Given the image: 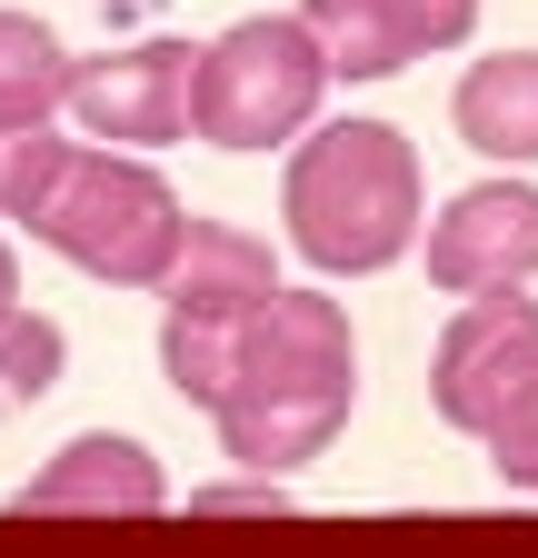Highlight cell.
<instances>
[{
	"mask_svg": "<svg viewBox=\"0 0 538 558\" xmlns=\"http://www.w3.org/2000/svg\"><path fill=\"white\" fill-rule=\"evenodd\" d=\"M259 290H280V259L259 230H230V220H189L160 269V300H259Z\"/></svg>",
	"mask_w": 538,
	"mask_h": 558,
	"instance_id": "7c38bea8",
	"label": "cell"
},
{
	"mask_svg": "<svg viewBox=\"0 0 538 558\" xmlns=\"http://www.w3.org/2000/svg\"><path fill=\"white\" fill-rule=\"evenodd\" d=\"M419 250H429V279L449 300H468V290H528V279H538V180L499 170L479 190L439 199V220H419Z\"/></svg>",
	"mask_w": 538,
	"mask_h": 558,
	"instance_id": "8992f818",
	"label": "cell"
},
{
	"mask_svg": "<svg viewBox=\"0 0 538 558\" xmlns=\"http://www.w3.org/2000/svg\"><path fill=\"white\" fill-rule=\"evenodd\" d=\"M170 509V478L140 439H120V429H81V439H60L40 478L11 488V519H160Z\"/></svg>",
	"mask_w": 538,
	"mask_h": 558,
	"instance_id": "9c48e42d",
	"label": "cell"
},
{
	"mask_svg": "<svg viewBox=\"0 0 538 558\" xmlns=\"http://www.w3.org/2000/svg\"><path fill=\"white\" fill-rule=\"evenodd\" d=\"M21 230H30L50 259H71L81 279L160 290V269H170V250H180V230H189V209H180V190H170L150 160L110 150V140H81Z\"/></svg>",
	"mask_w": 538,
	"mask_h": 558,
	"instance_id": "7a4b0ae2",
	"label": "cell"
},
{
	"mask_svg": "<svg viewBox=\"0 0 538 558\" xmlns=\"http://www.w3.org/2000/svg\"><path fill=\"white\" fill-rule=\"evenodd\" d=\"M429 220V180L399 120H309L299 150L280 170V230L309 269L329 279H369L389 259L419 250Z\"/></svg>",
	"mask_w": 538,
	"mask_h": 558,
	"instance_id": "6da1fadb",
	"label": "cell"
},
{
	"mask_svg": "<svg viewBox=\"0 0 538 558\" xmlns=\"http://www.w3.org/2000/svg\"><path fill=\"white\" fill-rule=\"evenodd\" d=\"M189 70H199L189 40H120L100 60H71L60 110L110 150H170V140H189Z\"/></svg>",
	"mask_w": 538,
	"mask_h": 558,
	"instance_id": "277c9868",
	"label": "cell"
},
{
	"mask_svg": "<svg viewBox=\"0 0 538 558\" xmlns=\"http://www.w3.org/2000/svg\"><path fill=\"white\" fill-rule=\"evenodd\" d=\"M350 409H359V389H269V399H220L210 429H220L230 469L280 478V469H309L329 439H340Z\"/></svg>",
	"mask_w": 538,
	"mask_h": 558,
	"instance_id": "30bf717a",
	"label": "cell"
},
{
	"mask_svg": "<svg viewBox=\"0 0 538 558\" xmlns=\"http://www.w3.org/2000/svg\"><path fill=\"white\" fill-rule=\"evenodd\" d=\"M449 120H458V140H468L479 160L528 170V160H538V50H489L479 70H458Z\"/></svg>",
	"mask_w": 538,
	"mask_h": 558,
	"instance_id": "8fae6325",
	"label": "cell"
},
{
	"mask_svg": "<svg viewBox=\"0 0 538 558\" xmlns=\"http://www.w3.org/2000/svg\"><path fill=\"white\" fill-rule=\"evenodd\" d=\"M189 519H299V499H290V478H220V488H199L189 499Z\"/></svg>",
	"mask_w": 538,
	"mask_h": 558,
	"instance_id": "e0dca14e",
	"label": "cell"
},
{
	"mask_svg": "<svg viewBox=\"0 0 538 558\" xmlns=\"http://www.w3.org/2000/svg\"><path fill=\"white\" fill-rule=\"evenodd\" d=\"M479 449H489V469H499L509 488H538V360H528V369L509 379V399L489 409Z\"/></svg>",
	"mask_w": 538,
	"mask_h": 558,
	"instance_id": "9a60e30c",
	"label": "cell"
},
{
	"mask_svg": "<svg viewBox=\"0 0 538 558\" xmlns=\"http://www.w3.org/2000/svg\"><path fill=\"white\" fill-rule=\"evenodd\" d=\"M269 389H359V339L350 310L319 290H259L240 310L230 389L220 399H269Z\"/></svg>",
	"mask_w": 538,
	"mask_h": 558,
	"instance_id": "5b68a950",
	"label": "cell"
},
{
	"mask_svg": "<svg viewBox=\"0 0 538 558\" xmlns=\"http://www.w3.org/2000/svg\"><path fill=\"white\" fill-rule=\"evenodd\" d=\"M60 369H71V339H60L50 310H11L0 319V399H50Z\"/></svg>",
	"mask_w": 538,
	"mask_h": 558,
	"instance_id": "5bb4252c",
	"label": "cell"
},
{
	"mask_svg": "<svg viewBox=\"0 0 538 558\" xmlns=\"http://www.w3.org/2000/svg\"><path fill=\"white\" fill-rule=\"evenodd\" d=\"M71 150H81V140H60L50 120H40V130H0V220H30Z\"/></svg>",
	"mask_w": 538,
	"mask_h": 558,
	"instance_id": "2e32d148",
	"label": "cell"
},
{
	"mask_svg": "<svg viewBox=\"0 0 538 558\" xmlns=\"http://www.w3.org/2000/svg\"><path fill=\"white\" fill-rule=\"evenodd\" d=\"M21 310V259H11V240H0V319Z\"/></svg>",
	"mask_w": 538,
	"mask_h": 558,
	"instance_id": "ac0fdd59",
	"label": "cell"
},
{
	"mask_svg": "<svg viewBox=\"0 0 538 558\" xmlns=\"http://www.w3.org/2000/svg\"><path fill=\"white\" fill-rule=\"evenodd\" d=\"M538 360V310L518 290H468V310L439 329L429 349V409L449 418L458 439H479L489 429V409L509 399V379Z\"/></svg>",
	"mask_w": 538,
	"mask_h": 558,
	"instance_id": "52a82bcc",
	"label": "cell"
},
{
	"mask_svg": "<svg viewBox=\"0 0 538 558\" xmlns=\"http://www.w3.org/2000/svg\"><path fill=\"white\" fill-rule=\"evenodd\" d=\"M299 21L329 60V81H389L429 50H458L479 31V0H299Z\"/></svg>",
	"mask_w": 538,
	"mask_h": 558,
	"instance_id": "ba28073f",
	"label": "cell"
},
{
	"mask_svg": "<svg viewBox=\"0 0 538 558\" xmlns=\"http://www.w3.org/2000/svg\"><path fill=\"white\" fill-rule=\"evenodd\" d=\"M319 90H329V60L309 40L299 11H259V21H230L189 70V130L210 150H280L319 120Z\"/></svg>",
	"mask_w": 538,
	"mask_h": 558,
	"instance_id": "3957f363",
	"label": "cell"
},
{
	"mask_svg": "<svg viewBox=\"0 0 538 558\" xmlns=\"http://www.w3.org/2000/svg\"><path fill=\"white\" fill-rule=\"evenodd\" d=\"M71 100V50H60L50 21L0 11V130H40Z\"/></svg>",
	"mask_w": 538,
	"mask_h": 558,
	"instance_id": "4fadbf2b",
	"label": "cell"
}]
</instances>
